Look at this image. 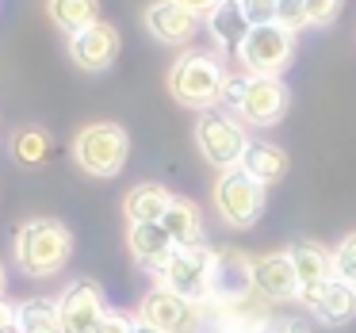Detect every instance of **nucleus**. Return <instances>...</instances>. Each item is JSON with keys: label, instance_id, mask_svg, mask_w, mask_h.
Returning <instances> with one entry per match:
<instances>
[{"label": "nucleus", "instance_id": "nucleus-2", "mask_svg": "<svg viewBox=\"0 0 356 333\" xmlns=\"http://www.w3.org/2000/svg\"><path fill=\"white\" fill-rule=\"evenodd\" d=\"M215 264H218V253H211L207 245L177 249L161 268H154V276H157V284L177 291L180 299L211 302V295H215Z\"/></svg>", "mask_w": 356, "mask_h": 333}, {"label": "nucleus", "instance_id": "nucleus-36", "mask_svg": "<svg viewBox=\"0 0 356 333\" xmlns=\"http://www.w3.org/2000/svg\"><path fill=\"white\" fill-rule=\"evenodd\" d=\"M4 333H24V330H19V325H16V330H4Z\"/></svg>", "mask_w": 356, "mask_h": 333}, {"label": "nucleus", "instance_id": "nucleus-35", "mask_svg": "<svg viewBox=\"0 0 356 333\" xmlns=\"http://www.w3.org/2000/svg\"><path fill=\"white\" fill-rule=\"evenodd\" d=\"M222 333H268V330H222Z\"/></svg>", "mask_w": 356, "mask_h": 333}, {"label": "nucleus", "instance_id": "nucleus-26", "mask_svg": "<svg viewBox=\"0 0 356 333\" xmlns=\"http://www.w3.org/2000/svg\"><path fill=\"white\" fill-rule=\"evenodd\" d=\"M276 24L284 27V31H299V27H307V4L302 0H276Z\"/></svg>", "mask_w": 356, "mask_h": 333}, {"label": "nucleus", "instance_id": "nucleus-14", "mask_svg": "<svg viewBox=\"0 0 356 333\" xmlns=\"http://www.w3.org/2000/svg\"><path fill=\"white\" fill-rule=\"evenodd\" d=\"M146 27L154 39L169 42V47H184L200 31V16L188 12L184 4H177V0H157L146 8Z\"/></svg>", "mask_w": 356, "mask_h": 333}, {"label": "nucleus", "instance_id": "nucleus-32", "mask_svg": "<svg viewBox=\"0 0 356 333\" xmlns=\"http://www.w3.org/2000/svg\"><path fill=\"white\" fill-rule=\"evenodd\" d=\"M268 333H307V330H302V325H291V322H287V325H276V330H268Z\"/></svg>", "mask_w": 356, "mask_h": 333}, {"label": "nucleus", "instance_id": "nucleus-7", "mask_svg": "<svg viewBox=\"0 0 356 333\" xmlns=\"http://www.w3.org/2000/svg\"><path fill=\"white\" fill-rule=\"evenodd\" d=\"M215 211L234 226V230H249L264 211V184L245 177L241 169H230L218 177L215 184Z\"/></svg>", "mask_w": 356, "mask_h": 333}, {"label": "nucleus", "instance_id": "nucleus-33", "mask_svg": "<svg viewBox=\"0 0 356 333\" xmlns=\"http://www.w3.org/2000/svg\"><path fill=\"white\" fill-rule=\"evenodd\" d=\"M4 287H8V272H4V264H0V299H4Z\"/></svg>", "mask_w": 356, "mask_h": 333}, {"label": "nucleus", "instance_id": "nucleus-3", "mask_svg": "<svg viewBox=\"0 0 356 333\" xmlns=\"http://www.w3.org/2000/svg\"><path fill=\"white\" fill-rule=\"evenodd\" d=\"M127 154H131V138L119 123H92L77 134L73 142V157L77 165L88 172V177H119L127 165Z\"/></svg>", "mask_w": 356, "mask_h": 333}, {"label": "nucleus", "instance_id": "nucleus-10", "mask_svg": "<svg viewBox=\"0 0 356 333\" xmlns=\"http://www.w3.org/2000/svg\"><path fill=\"white\" fill-rule=\"evenodd\" d=\"M54 302H58V325H62V333H92L96 325L111 314L108 299H104V291L92 279L70 284Z\"/></svg>", "mask_w": 356, "mask_h": 333}, {"label": "nucleus", "instance_id": "nucleus-20", "mask_svg": "<svg viewBox=\"0 0 356 333\" xmlns=\"http://www.w3.org/2000/svg\"><path fill=\"white\" fill-rule=\"evenodd\" d=\"M291 264H295V276H299V291L307 287H318L325 279H333V257L325 253L322 245L314 241H302V245L291 249Z\"/></svg>", "mask_w": 356, "mask_h": 333}, {"label": "nucleus", "instance_id": "nucleus-16", "mask_svg": "<svg viewBox=\"0 0 356 333\" xmlns=\"http://www.w3.org/2000/svg\"><path fill=\"white\" fill-rule=\"evenodd\" d=\"M253 287V261L241 253H218L215 264V295L211 302H234Z\"/></svg>", "mask_w": 356, "mask_h": 333}, {"label": "nucleus", "instance_id": "nucleus-24", "mask_svg": "<svg viewBox=\"0 0 356 333\" xmlns=\"http://www.w3.org/2000/svg\"><path fill=\"white\" fill-rule=\"evenodd\" d=\"M12 157H16L19 165H42L50 157V134L42 131V127H24V131H16V138H12Z\"/></svg>", "mask_w": 356, "mask_h": 333}, {"label": "nucleus", "instance_id": "nucleus-15", "mask_svg": "<svg viewBox=\"0 0 356 333\" xmlns=\"http://www.w3.org/2000/svg\"><path fill=\"white\" fill-rule=\"evenodd\" d=\"M127 245H131L134 261L146 264V268H161V264L177 253V245L169 241V234H165L161 222H134L131 230H127Z\"/></svg>", "mask_w": 356, "mask_h": 333}, {"label": "nucleus", "instance_id": "nucleus-8", "mask_svg": "<svg viewBox=\"0 0 356 333\" xmlns=\"http://www.w3.org/2000/svg\"><path fill=\"white\" fill-rule=\"evenodd\" d=\"M200 302H188L180 299L177 291L169 287H149L146 299L138 307V322L149 325L157 333H200Z\"/></svg>", "mask_w": 356, "mask_h": 333}, {"label": "nucleus", "instance_id": "nucleus-23", "mask_svg": "<svg viewBox=\"0 0 356 333\" xmlns=\"http://www.w3.org/2000/svg\"><path fill=\"white\" fill-rule=\"evenodd\" d=\"M16 325L24 333H62L54 299H27L16 307Z\"/></svg>", "mask_w": 356, "mask_h": 333}, {"label": "nucleus", "instance_id": "nucleus-18", "mask_svg": "<svg viewBox=\"0 0 356 333\" xmlns=\"http://www.w3.org/2000/svg\"><path fill=\"white\" fill-rule=\"evenodd\" d=\"M241 172L253 177L257 184H276L287 172V154L272 142H249L245 157H241Z\"/></svg>", "mask_w": 356, "mask_h": 333}, {"label": "nucleus", "instance_id": "nucleus-5", "mask_svg": "<svg viewBox=\"0 0 356 333\" xmlns=\"http://www.w3.org/2000/svg\"><path fill=\"white\" fill-rule=\"evenodd\" d=\"M222 100L253 127H272L287 111V88L280 77H245L226 81Z\"/></svg>", "mask_w": 356, "mask_h": 333}, {"label": "nucleus", "instance_id": "nucleus-22", "mask_svg": "<svg viewBox=\"0 0 356 333\" xmlns=\"http://www.w3.org/2000/svg\"><path fill=\"white\" fill-rule=\"evenodd\" d=\"M50 19L65 35H77L100 19V0H50Z\"/></svg>", "mask_w": 356, "mask_h": 333}, {"label": "nucleus", "instance_id": "nucleus-30", "mask_svg": "<svg viewBox=\"0 0 356 333\" xmlns=\"http://www.w3.org/2000/svg\"><path fill=\"white\" fill-rule=\"evenodd\" d=\"M177 4H184V8L188 12H195V16H211V12H215L218 8V4H222V0H177Z\"/></svg>", "mask_w": 356, "mask_h": 333}, {"label": "nucleus", "instance_id": "nucleus-6", "mask_svg": "<svg viewBox=\"0 0 356 333\" xmlns=\"http://www.w3.org/2000/svg\"><path fill=\"white\" fill-rule=\"evenodd\" d=\"M295 50V35L284 31L280 24H264V27H249V35L238 47V62L249 70V77H280L291 62Z\"/></svg>", "mask_w": 356, "mask_h": 333}, {"label": "nucleus", "instance_id": "nucleus-29", "mask_svg": "<svg viewBox=\"0 0 356 333\" xmlns=\"http://www.w3.org/2000/svg\"><path fill=\"white\" fill-rule=\"evenodd\" d=\"M92 333H134V318L131 314H108Z\"/></svg>", "mask_w": 356, "mask_h": 333}, {"label": "nucleus", "instance_id": "nucleus-34", "mask_svg": "<svg viewBox=\"0 0 356 333\" xmlns=\"http://www.w3.org/2000/svg\"><path fill=\"white\" fill-rule=\"evenodd\" d=\"M134 333H157V330H149V325H142V322H134Z\"/></svg>", "mask_w": 356, "mask_h": 333}, {"label": "nucleus", "instance_id": "nucleus-31", "mask_svg": "<svg viewBox=\"0 0 356 333\" xmlns=\"http://www.w3.org/2000/svg\"><path fill=\"white\" fill-rule=\"evenodd\" d=\"M4 330H16V307L0 299V333H4Z\"/></svg>", "mask_w": 356, "mask_h": 333}, {"label": "nucleus", "instance_id": "nucleus-19", "mask_svg": "<svg viewBox=\"0 0 356 333\" xmlns=\"http://www.w3.org/2000/svg\"><path fill=\"white\" fill-rule=\"evenodd\" d=\"M169 203H172V195L161 184H134L123 200V211L131 218V226L134 222H161Z\"/></svg>", "mask_w": 356, "mask_h": 333}, {"label": "nucleus", "instance_id": "nucleus-21", "mask_svg": "<svg viewBox=\"0 0 356 333\" xmlns=\"http://www.w3.org/2000/svg\"><path fill=\"white\" fill-rule=\"evenodd\" d=\"M207 27H211L218 47L238 50L241 39L249 35V19H245V12H241V0H222V4L207 16Z\"/></svg>", "mask_w": 356, "mask_h": 333}, {"label": "nucleus", "instance_id": "nucleus-11", "mask_svg": "<svg viewBox=\"0 0 356 333\" xmlns=\"http://www.w3.org/2000/svg\"><path fill=\"white\" fill-rule=\"evenodd\" d=\"M299 302L325 325H345L348 318H356V287L345 279H325L318 287L299 291Z\"/></svg>", "mask_w": 356, "mask_h": 333}, {"label": "nucleus", "instance_id": "nucleus-28", "mask_svg": "<svg viewBox=\"0 0 356 333\" xmlns=\"http://www.w3.org/2000/svg\"><path fill=\"white\" fill-rule=\"evenodd\" d=\"M302 4H307V19L314 27L333 24V19H337V12H341V0H302Z\"/></svg>", "mask_w": 356, "mask_h": 333}, {"label": "nucleus", "instance_id": "nucleus-9", "mask_svg": "<svg viewBox=\"0 0 356 333\" xmlns=\"http://www.w3.org/2000/svg\"><path fill=\"white\" fill-rule=\"evenodd\" d=\"M195 146H200V154L207 157L215 169L230 172V169H241V157H245V149H249V138L234 119L203 115L200 123H195Z\"/></svg>", "mask_w": 356, "mask_h": 333}, {"label": "nucleus", "instance_id": "nucleus-27", "mask_svg": "<svg viewBox=\"0 0 356 333\" xmlns=\"http://www.w3.org/2000/svg\"><path fill=\"white\" fill-rule=\"evenodd\" d=\"M241 12H245L249 27L276 24V0H241Z\"/></svg>", "mask_w": 356, "mask_h": 333}, {"label": "nucleus", "instance_id": "nucleus-4", "mask_svg": "<svg viewBox=\"0 0 356 333\" xmlns=\"http://www.w3.org/2000/svg\"><path fill=\"white\" fill-rule=\"evenodd\" d=\"M226 70L215 62L211 54H184L177 65H172L169 88L184 108H215L226 92Z\"/></svg>", "mask_w": 356, "mask_h": 333}, {"label": "nucleus", "instance_id": "nucleus-13", "mask_svg": "<svg viewBox=\"0 0 356 333\" xmlns=\"http://www.w3.org/2000/svg\"><path fill=\"white\" fill-rule=\"evenodd\" d=\"M253 291L268 302L299 299V276H295L291 253H268L253 261Z\"/></svg>", "mask_w": 356, "mask_h": 333}, {"label": "nucleus", "instance_id": "nucleus-25", "mask_svg": "<svg viewBox=\"0 0 356 333\" xmlns=\"http://www.w3.org/2000/svg\"><path fill=\"white\" fill-rule=\"evenodd\" d=\"M330 257H333V279H345V284L356 287V230L345 234Z\"/></svg>", "mask_w": 356, "mask_h": 333}, {"label": "nucleus", "instance_id": "nucleus-17", "mask_svg": "<svg viewBox=\"0 0 356 333\" xmlns=\"http://www.w3.org/2000/svg\"><path fill=\"white\" fill-rule=\"evenodd\" d=\"M161 226H165V234H169V241L177 249H200L203 245V222H200L195 203L177 200V195H172V203H169V211H165Z\"/></svg>", "mask_w": 356, "mask_h": 333}, {"label": "nucleus", "instance_id": "nucleus-1", "mask_svg": "<svg viewBox=\"0 0 356 333\" xmlns=\"http://www.w3.org/2000/svg\"><path fill=\"white\" fill-rule=\"evenodd\" d=\"M73 257V234L58 218H31L16 230V261L27 276L50 279L70 264Z\"/></svg>", "mask_w": 356, "mask_h": 333}, {"label": "nucleus", "instance_id": "nucleus-12", "mask_svg": "<svg viewBox=\"0 0 356 333\" xmlns=\"http://www.w3.org/2000/svg\"><path fill=\"white\" fill-rule=\"evenodd\" d=\"M115 54H119V31L111 24H104V19H96L85 31L70 35V58L88 73L108 70V65L115 62Z\"/></svg>", "mask_w": 356, "mask_h": 333}]
</instances>
